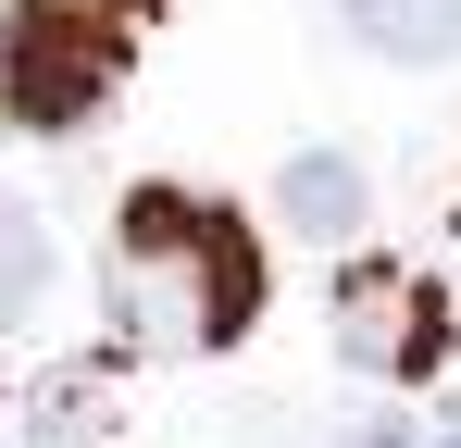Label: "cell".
I'll return each mask as SVG.
<instances>
[{"label":"cell","mask_w":461,"mask_h":448,"mask_svg":"<svg viewBox=\"0 0 461 448\" xmlns=\"http://www.w3.org/2000/svg\"><path fill=\"white\" fill-rule=\"evenodd\" d=\"M113 274H125V324L150 349H225L262 311V249L225 200H187V187H138L113 212Z\"/></svg>","instance_id":"1"},{"label":"cell","mask_w":461,"mask_h":448,"mask_svg":"<svg viewBox=\"0 0 461 448\" xmlns=\"http://www.w3.org/2000/svg\"><path fill=\"white\" fill-rule=\"evenodd\" d=\"M125 87V13L113 0H13L0 13V112L63 138Z\"/></svg>","instance_id":"2"},{"label":"cell","mask_w":461,"mask_h":448,"mask_svg":"<svg viewBox=\"0 0 461 448\" xmlns=\"http://www.w3.org/2000/svg\"><path fill=\"white\" fill-rule=\"evenodd\" d=\"M337 349L362 373H437L449 362V299L424 287V274H399V262H362L337 287Z\"/></svg>","instance_id":"3"},{"label":"cell","mask_w":461,"mask_h":448,"mask_svg":"<svg viewBox=\"0 0 461 448\" xmlns=\"http://www.w3.org/2000/svg\"><path fill=\"white\" fill-rule=\"evenodd\" d=\"M337 13L386 63H461V0H337Z\"/></svg>","instance_id":"4"},{"label":"cell","mask_w":461,"mask_h":448,"mask_svg":"<svg viewBox=\"0 0 461 448\" xmlns=\"http://www.w3.org/2000/svg\"><path fill=\"white\" fill-rule=\"evenodd\" d=\"M275 212L300 224V237H349V224H362V162H349V149H300V162L275 175Z\"/></svg>","instance_id":"5"},{"label":"cell","mask_w":461,"mask_h":448,"mask_svg":"<svg viewBox=\"0 0 461 448\" xmlns=\"http://www.w3.org/2000/svg\"><path fill=\"white\" fill-rule=\"evenodd\" d=\"M38 287H50V224L0 187V324H25V311H38Z\"/></svg>","instance_id":"6"},{"label":"cell","mask_w":461,"mask_h":448,"mask_svg":"<svg viewBox=\"0 0 461 448\" xmlns=\"http://www.w3.org/2000/svg\"><path fill=\"white\" fill-rule=\"evenodd\" d=\"M87 411H100V386H87V373H63V386H38V448H87V436H100Z\"/></svg>","instance_id":"7"},{"label":"cell","mask_w":461,"mask_h":448,"mask_svg":"<svg viewBox=\"0 0 461 448\" xmlns=\"http://www.w3.org/2000/svg\"><path fill=\"white\" fill-rule=\"evenodd\" d=\"M349 448H399V436H386V424H362V436H349Z\"/></svg>","instance_id":"8"},{"label":"cell","mask_w":461,"mask_h":448,"mask_svg":"<svg viewBox=\"0 0 461 448\" xmlns=\"http://www.w3.org/2000/svg\"><path fill=\"white\" fill-rule=\"evenodd\" d=\"M449 448H461V436H449Z\"/></svg>","instance_id":"9"}]
</instances>
